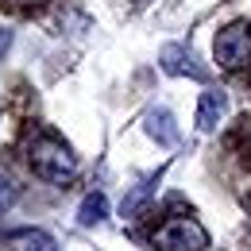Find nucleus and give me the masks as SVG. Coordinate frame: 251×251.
Listing matches in <instances>:
<instances>
[{
    "label": "nucleus",
    "mask_w": 251,
    "mask_h": 251,
    "mask_svg": "<svg viewBox=\"0 0 251 251\" xmlns=\"http://www.w3.org/2000/svg\"><path fill=\"white\" fill-rule=\"evenodd\" d=\"M27 158H31L35 174L47 178V182H54V186H66L77 174V155L66 147L58 135H35L27 143Z\"/></svg>",
    "instance_id": "f257e3e1"
},
{
    "label": "nucleus",
    "mask_w": 251,
    "mask_h": 251,
    "mask_svg": "<svg viewBox=\"0 0 251 251\" xmlns=\"http://www.w3.org/2000/svg\"><path fill=\"white\" fill-rule=\"evenodd\" d=\"M213 54H217V66L228 70V74H240L251 66V24L248 20H232L228 27L217 31V43H213Z\"/></svg>",
    "instance_id": "f03ea898"
},
{
    "label": "nucleus",
    "mask_w": 251,
    "mask_h": 251,
    "mask_svg": "<svg viewBox=\"0 0 251 251\" xmlns=\"http://www.w3.org/2000/svg\"><path fill=\"white\" fill-rule=\"evenodd\" d=\"M205 244H209V232L193 217H170L155 232V248L158 251H201Z\"/></svg>",
    "instance_id": "7ed1b4c3"
},
{
    "label": "nucleus",
    "mask_w": 251,
    "mask_h": 251,
    "mask_svg": "<svg viewBox=\"0 0 251 251\" xmlns=\"http://www.w3.org/2000/svg\"><path fill=\"white\" fill-rule=\"evenodd\" d=\"M224 112H228V97L220 93V89H205L201 100H197V127L201 131H213L224 120Z\"/></svg>",
    "instance_id": "20e7f679"
},
{
    "label": "nucleus",
    "mask_w": 251,
    "mask_h": 251,
    "mask_svg": "<svg viewBox=\"0 0 251 251\" xmlns=\"http://www.w3.org/2000/svg\"><path fill=\"white\" fill-rule=\"evenodd\" d=\"M147 135H151V139H158L162 147H174V143H178L174 116H170L166 108H151V112H147Z\"/></svg>",
    "instance_id": "39448f33"
},
{
    "label": "nucleus",
    "mask_w": 251,
    "mask_h": 251,
    "mask_svg": "<svg viewBox=\"0 0 251 251\" xmlns=\"http://www.w3.org/2000/svg\"><path fill=\"white\" fill-rule=\"evenodd\" d=\"M8 244L16 251H54V240H50L47 232H39V228H20V232H12Z\"/></svg>",
    "instance_id": "423d86ee"
},
{
    "label": "nucleus",
    "mask_w": 251,
    "mask_h": 251,
    "mask_svg": "<svg viewBox=\"0 0 251 251\" xmlns=\"http://www.w3.org/2000/svg\"><path fill=\"white\" fill-rule=\"evenodd\" d=\"M162 70L166 74H193V77H201V70L193 66V50H186V47H166L162 50Z\"/></svg>",
    "instance_id": "0eeeda50"
},
{
    "label": "nucleus",
    "mask_w": 251,
    "mask_h": 251,
    "mask_svg": "<svg viewBox=\"0 0 251 251\" xmlns=\"http://www.w3.org/2000/svg\"><path fill=\"white\" fill-rule=\"evenodd\" d=\"M108 217V197L104 193H89L85 201H81V209H77V220L81 224H97V220Z\"/></svg>",
    "instance_id": "6e6552de"
},
{
    "label": "nucleus",
    "mask_w": 251,
    "mask_h": 251,
    "mask_svg": "<svg viewBox=\"0 0 251 251\" xmlns=\"http://www.w3.org/2000/svg\"><path fill=\"white\" fill-rule=\"evenodd\" d=\"M16 193H20V189H16V182H12L8 174H0V213H4V209L16 201Z\"/></svg>",
    "instance_id": "1a4fd4ad"
},
{
    "label": "nucleus",
    "mask_w": 251,
    "mask_h": 251,
    "mask_svg": "<svg viewBox=\"0 0 251 251\" xmlns=\"http://www.w3.org/2000/svg\"><path fill=\"white\" fill-rule=\"evenodd\" d=\"M4 47H8V31H0V50H4Z\"/></svg>",
    "instance_id": "9d476101"
}]
</instances>
